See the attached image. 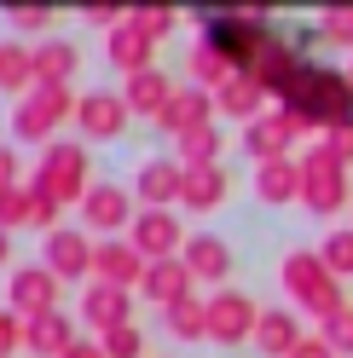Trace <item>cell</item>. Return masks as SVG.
Listing matches in <instances>:
<instances>
[{
	"label": "cell",
	"mask_w": 353,
	"mask_h": 358,
	"mask_svg": "<svg viewBox=\"0 0 353 358\" xmlns=\"http://www.w3.org/2000/svg\"><path fill=\"white\" fill-rule=\"evenodd\" d=\"M191 283H197V278L186 272V260H157V266L145 272L139 289H145V301H151V306H162V312H168V306H180V301L191 295Z\"/></svg>",
	"instance_id": "obj_22"
},
{
	"label": "cell",
	"mask_w": 353,
	"mask_h": 358,
	"mask_svg": "<svg viewBox=\"0 0 353 358\" xmlns=\"http://www.w3.org/2000/svg\"><path fill=\"white\" fill-rule=\"evenodd\" d=\"M127 17H134V24H139L151 41H162L174 24H180V12H174V6H127Z\"/></svg>",
	"instance_id": "obj_33"
},
{
	"label": "cell",
	"mask_w": 353,
	"mask_h": 358,
	"mask_svg": "<svg viewBox=\"0 0 353 358\" xmlns=\"http://www.w3.org/2000/svg\"><path fill=\"white\" fill-rule=\"evenodd\" d=\"M81 318L93 324L99 335H110V329L134 324V301H127V289H116V283L87 278V289H81Z\"/></svg>",
	"instance_id": "obj_13"
},
{
	"label": "cell",
	"mask_w": 353,
	"mask_h": 358,
	"mask_svg": "<svg viewBox=\"0 0 353 358\" xmlns=\"http://www.w3.org/2000/svg\"><path fill=\"white\" fill-rule=\"evenodd\" d=\"M81 220L93 226L104 243L116 237V231H127L139 220V208H134V191L127 185H116V179H93V191H87V203H81Z\"/></svg>",
	"instance_id": "obj_6"
},
{
	"label": "cell",
	"mask_w": 353,
	"mask_h": 358,
	"mask_svg": "<svg viewBox=\"0 0 353 358\" xmlns=\"http://www.w3.org/2000/svg\"><path fill=\"white\" fill-rule=\"evenodd\" d=\"M24 347L41 358H64L76 347V324L64 312H47V318H24Z\"/></svg>",
	"instance_id": "obj_24"
},
{
	"label": "cell",
	"mask_w": 353,
	"mask_h": 358,
	"mask_svg": "<svg viewBox=\"0 0 353 358\" xmlns=\"http://www.w3.org/2000/svg\"><path fill=\"white\" fill-rule=\"evenodd\" d=\"M12 185H18V150L0 145V191H12Z\"/></svg>",
	"instance_id": "obj_39"
},
{
	"label": "cell",
	"mask_w": 353,
	"mask_h": 358,
	"mask_svg": "<svg viewBox=\"0 0 353 358\" xmlns=\"http://www.w3.org/2000/svg\"><path fill=\"white\" fill-rule=\"evenodd\" d=\"M284 104L290 110H301L313 127H342V122H353V81H347V70H330V64H296V76H290V87H284Z\"/></svg>",
	"instance_id": "obj_1"
},
{
	"label": "cell",
	"mask_w": 353,
	"mask_h": 358,
	"mask_svg": "<svg viewBox=\"0 0 353 358\" xmlns=\"http://www.w3.org/2000/svg\"><path fill=\"white\" fill-rule=\"evenodd\" d=\"M35 191L53 196V203H87V191H93V179H87V145L76 139H53L41 150V168H35Z\"/></svg>",
	"instance_id": "obj_3"
},
{
	"label": "cell",
	"mask_w": 353,
	"mask_h": 358,
	"mask_svg": "<svg viewBox=\"0 0 353 358\" xmlns=\"http://www.w3.org/2000/svg\"><path fill=\"white\" fill-rule=\"evenodd\" d=\"M319 260H324L336 278H353V231H324V249H319Z\"/></svg>",
	"instance_id": "obj_32"
},
{
	"label": "cell",
	"mask_w": 353,
	"mask_h": 358,
	"mask_svg": "<svg viewBox=\"0 0 353 358\" xmlns=\"http://www.w3.org/2000/svg\"><path fill=\"white\" fill-rule=\"evenodd\" d=\"M151 47H157V41H151L134 17H122L116 29H110V41H104V52H110V64H116L122 76H139V70H157V64H151Z\"/></svg>",
	"instance_id": "obj_17"
},
{
	"label": "cell",
	"mask_w": 353,
	"mask_h": 358,
	"mask_svg": "<svg viewBox=\"0 0 353 358\" xmlns=\"http://www.w3.org/2000/svg\"><path fill=\"white\" fill-rule=\"evenodd\" d=\"M0 318H6V306H0Z\"/></svg>",
	"instance_id": "obj_46"
},
{
	"label": "cell",
	"mask_w": 353,
	"mask_h": 358,
	"mask_svg": "<svg viewBox=\"0 0 353 358\" xmlns=\"http://www.w3.org/2000/svg\"><path fill=\"white\" fill-rule=\"evenodd\" d=\"M122 99H127L134 116H151V122H157L162 110H168V99H174V81H168L162 70H139V76L122 81Z\"/></svg>",
	"instance_id": "obj_23"
},
{
	"label": "cell",
	"mask_w": 353,
	"mask_h": 358,
	"mask_svg": "<svg viewBox=\"0 0 353 358\" xmlns=\"http://www.w3.org/2000/svg\"><path fill=\"white\" fill-rule=\"evenodd\" d=\"M324 347L336 352V358H342V352H353V306H342L336 318H324Z\"/></svg>",
	"instance_id": "obj_35"
},
{
	"label": "cell",
	"mask_w": 353,
	"mask_h": 358,
	"mask_svg": "<svg viewBox=\"0 0 353 358\" xmlns=\"http://www.w3.org/2000/svg\"><path fill=\"white\" fill-rule=\"evenodd\" d=\"M186 272H191V278H203V283H220V278L232 272V243H226V237H214V231L186 237Z\"/></svg>",
	"instance_id": "obj_20"
},
{
	"label": "cell",
	"mask_w": 353,
	"mask_h": 358,
	"mask_svg": "<svg viewBox=\"0 0 353 358\" xmlns=\"http://www.w3.org/2000/svg\"><path fill=\"white\" fill-rule=\"evenodd\" d=\"M290 358H336V352L324 347V335H307V341H301V347H296Z\"/></svg>",
	"instance_id": "obj_42"
},
{
	"label": "cell",
	"mask_w": 353,
	"mask_h": 358,
	"mask_svg": "<svg viewBox=\"0 0 353 358\" xmlns=\"http://www.w3.org/2000/svg\"><path fill=\"white\" fill-rule=\"evenodd\" d=\"M278 283H284V295H290L301 312H313L319 324L336 318V312L347 306L342 278L319 260V249H290V255H284V266H278Z\"/></svg>",
	"instance_id": "obj_2"
},
{
	"label": "cell",
	"mask_w": 353,
	"mask_h": 358,
	"mask_svg": "<svg viewBox=\"0 0 353 358\" xmlns=\"http://www.w3.org/2000/svg\"><path fill=\"white\" fill-rule=\"evenodd\" d=\"M53 220H58V203H53V196H41V191H35V226H41V231H58Z\"/></svg>",
	"instance_id": "obj_41"
},
{
	"label": "cell",
	"mask_w": 353,
	"mask_h": 358,
	"mask_svg": "<svg viewBox=\"0 0 353 358\" xmlns=\"http://www.w3.org/2000/svg\"><path fill=\"white\" fill-rule=\"evenodd\" d=\"M6 17L18 29H53V6H12Z\"/></svg>",
	"instance_id": "obj_38"
},
{
	"label": "cell",
	"mask_w": 353,
	"mask_h": 358,
	"mask_svg": "<svg viewBox=\"0 0 353 358\" xmlns=\"http://www.w3.org/2000/svg\"><path fill=\"white\" fill-rule=\"evenodd\" d=\"M99 347H104V358H145V352H151V347H145V329H139V324H122V329L99 335Z\"/></svg>",
	"instance_id": "obj_31"
},
{
	"label": "cell",
	"mask_w": 353,
	"mask_h": 358,
	"mask_svg": "<svg viewBox=\"0 0 353 358\" xmlns=\"http://www.w3.org/2000/svg\"><path fill=\"white\" fill-rule=\"evenodd\" d=\"M255 329H261V306H255L249 295L220 289V295L209 301V341L237 347V341H255Z\"/></svg>",
	"instance_id": "obj_8"
},
{
	"label": "cell",
	"mask_w": 353,
	"mask_h": 358,
	"mask_svg": "<svg viewBox=\"0 0 353 358\" xmlns=\"http://www.w3.org/2000/svg\"><path fill=\"white\" fill-rule=\"evenodd\" d=\"M255 196H261L267 208H284V203H296V196H301V162H296V156L261 162V168H255Z\"/></svg>",
	"instance_id": "obj_19"
},
{
	"label": "cell",
	"mask_w": 353,
	"mask_h": 358,
	"mask_svg": "<svg viewBox=\"0 0 353 358\" xmlns=\"http://www.w3.org/2000/svg\"><path fill=\"white\" fill-rule=\"evenodd\" d=\"M29 81H35V47L0 41V93H24Z\"/></svg>",
	"instance_id": "obj_27"
},
{
	"label": "cell",
	"mask_w": 353,
	"mask_h": 358,
	"mask_svg": "<svg viewBox=\"0 0 353 358\" xmlns=\"http://www.w3.org/2000/svg\"><path fill=\"white\" fill-rule=\"evenodd\" d=\"M319 29H324L330 47H353V6H324Z\"/></svg>",
	"instance_id": "obj_34"
},
{
	"label": "cell",
	"mask_w": 353,
	"mask_h": 358,
	"mask_svg": "<svg viewBox=\"0 0 353 358\" xmlns=\"http://www.w3.org/2000/svg\"><path fill=\"white\" fill-rule=\"evenodd\" d=\"M330 156H336V162H353V122H342V127H330L324 139H319Z\"/></svg>",
	"instance_id": "obj_36"
},
{
	"label": "cell",
	"mask_w": 353,
	"mask_h": 358,
	"mask_svg": "<svg viewBox=\"0 0 353 358\" xmlns=\"http://www.w3.org/2000/svg\"><path fill=\"white\" fill-rule=\"evenodd\" d=\"M220 150H226L220 127H197V133H180V139H174V162L180 168H220Z\"/></svg>",
	"instance_id": "obj_26"
},
{
	"label": "cell",
	"mask_w": 353,
	"mask_h": 358,
	"mask_svg": "<svg viewBox=\"0 0 353 358\" xmlns=\"http://www.w3.org/2000/svg\"><path fill=\"white\" fill-rule=\"evenodd\" d=\"M226 196H232L226 168H186V191H180L186 214H214L220 203H226Z\"/></svg>",
	"instance_id": "obj_21"
},
{
	"label": "cell",
	"mask_w": 353,
	"mask_h": 358,
	"mask_svg": "<svg viewBox=\"0 0 353 358\" xmlns=\"http://www.w3.org/2000/svg\"><path fill=\"white\" fill-rule=\"evenodd\" d=\"M162 324H168L174 341H203V335H209V301L186 295L180 306H168V312H162Z\"/></svg>",
	"instance_id": "obj_28"
},
{
	"label": "cell",
	"mask_w": 353,
	"mask_h": 358,
	"mask_svg": "<svg viewBox=\"0 0 353 358\" xmlns=\"http://www.w3.org/2000/svg\"><path fill=\"white\" fill-rule=\"evenodd\" d=\"M127 116H134V110H127V99L122 93H81V104H76V127L81 133H93V139H116V133L127 127Z\"/></svg>",
	"instance_id": "obj_15"
},
{
	"label": "cell",
	"mask_w": 353,
	"mask_h": 358,
	"mask_svg": "<svg viewBox=\"0 0 353 358\" xmlns=\"http://www.w3.org/2000/svg\"><path fill=\"white\" fill-rule=\"evenodd\" d=\"M6 306L18 318H47V312H58V278L47 266H18L6 283Z\"/></svg>",
	"instance_id": "obj_10"
},
{
	"label": "cell",
	"mask_w": 353,
	"mask_h": 358,
	"mask_svg": "<svg viewBox=\"0 0 353 358\" xmlns=\"http://www.w3.org/2000/svg\"><path fill=\"white\" fill-rule=\"evenodd\" d=\"M214 116H226V122H244V127H255L261 116H267V87H261L255 76H232V81L214 93Z\"/></svg>",
	"instance_id": "obj_16"
},
{
	"label": "cell",
	"mask_w": 353,
	"mask_h": 358,
	"mask_svg": "<svg viewBox=\"0 0 353 358\" xmlns=\"http://www.w3.org/2000/svg\"><path fill=\"white\" fill-rule=\"evenodd\" d=\"M64 358H104V347H99V341H76Z\"/></svg>",
	"instance_id": "obj_43"
},
{
	"label": "cell",
	"mask_w": 353,
	"mask_h": 358,
	"mask_svg": "<svg viewBox=\"0 0 353 358\" xmlns=\"http://www.w3.org/2000/svg\"><path fill=\"white\" fill-rule=\"evenodd\" d=\"M81 17H87V24H99V29H116V24H122L127 12H116V6H87Z\"/></svg>",
	"instance_id": "obj_40"
},
{
	"label": "cell",
	"mask_w": 353,
	"mask_h": 358,
	"mask_svg": "<svg viewBox=\"0 0 353 358\" xmlns=\"http://www.w3.org/2000/svg\"><path fill=\"white\" fill-rule=\"evenodd\" d=\"M127 243L157 266V260H174L186 249V226H180V214H168V208H145L134 226H127Z\"/></svg>",
	"instance_id": "obj_9"
},
{
	"label": "cell",
	"mask_w": 353,
	"mask_h": 358,
	"mask_svg": "<svg viewBox=\"0 0 353 358\" xmlns=\"http://www.w3.org/2000/svg\"><path fill=\"white\" fill-rule=\"evenodd\" d=\"M18 347H24V318L6 306V318H0V358H12Z\"/></svg>",
	"instance_id": "obj_37"
},
{
	"label": "cell",
	"mask_w": 353,
	"mask_h": 358,
	"mask_svg": "<svg viewBox=\"0 0 353 358\" xmlns=\"http://www.w3.org/2000/svg\"><path fill=\"white\" fill-rule=\"evenodd\" d=\"M93 249L99 243H87V231L58 226V231H47V243H41V266H47L58 283H76V278H93Z\"/></svg>",
	"instance_id": "obj_7"
},
{
	"label": "cell",
	"mask_w": 353,
	"mask_h": 358,
	"mask_svg": "<svg viewBox=\"0 0 353 358\" xmlns=\"http://www.w3.org/2000/svg\"><path fill=\"white\" fill-rule=\"evenodd\" d=\"M139 203L145 208H174L186 191V168L174 162V156H151V162H139V179H134Z\"/></svg>",
	"instance_id": "obj_14"
},
{
	"label": "cell",
	"mask_w": 353,
	"mask_h": 358,
	"mask_svg": "<svg viewBox=\"0 0 353 358\" xmlns=\"http://www.w3.org/2000/svg\"><path fill=\"white\" fill-rule=\"evenodd\" d=\"M301 341H307V335H301V324H296V312H278V306H267V312H261L255 347L267 352V358H290Z\"/></svg>",
	"instance_id": "obj_25"
},
{
	"label": "cell",
	"mask_w": 353,
	"mask_h": 358,
	"mask_svg": "<svg viewBox=\"0 0 353 358\" xmlns=\"http://www.w3.org/2000/svg\"><path fill=\"white\" fill-rule=\"evenodd\" d=\"M0 260H12V231H0Z\"/></svg>",
	"instance_id": "obj_44"
},
{
	"label": "cell",
	"mask_w": 353,
	"mask_h": 358,
	"mask_svg": "<svg viewBox=\"0 0 353 358\" xmlns=\"http://www.w3.org/2000/svg\"><path fill=\"white\" fill-rule=\"evenodd\" d=\"M145 272H151V260H145L127 237H110V243H99V249H93V278H99V283L134 289V283H145Z\"/></svg>",
	"instance_id": "obj_12"
},
{
	"label": "cell",
	"mask_w": 353,
	"mask_h": 358,
	"mask_svg": "<svg viewBox=\"0 0 353 358\" xmlns=\"http://www.w3.org/2000/svg\"><path fill=\"white\" fill-rule=\"evenodd\" d=\"M81 70V47L64 35H47L35 47V87H70V76Z\"/></svg>",
	"instance_id": "obj_18"
},
{
	"label": "cell",
	"mask_w": 353,
	"mask_h": 358,
	"mask_svg": "<svg viewBox=\"0 0 353 358\" xmlns=\"http://www.w3.org/2000/svg\"><path fill=\"white\" fill-rule=\"evenodd\" d=\"M347 162H336L324 145H313L301 156V203H307V214H336V208H347Z\"/></svg>",
	"instance_id": "obj_5"
},
{
	"label": "cell",
	"mask_w": 353,
	"mask_h": 358,
	"mask_svg": "<svg viewBox=\"0 0 353 358\" xmlns=\"http://www.w3.org/2000/svg\"><path fill=\"white\" fill-rule=\"evenodd\" d=\"M18 226H35V185L0 191V231H18Z\"/></svg>",
	"instance_id": "obj_30"
},
{
	"label": "cell",
	"mask_w": 353,
	"mask_h": 358,
	"mask_svg": "<svg viewBox=\"0 0 353 358\" xmlns=\"http://www.w3.org/2000/svg\"><path fill=\"white\" fill-rule=\"evenodd\" d=\"M157 127L168 133V139H180V133H197V127H214V93L209 87H174V99H168V110L157 116Z\"/></svg>",
	"instance_id": "obj_11"
},
{
	"label": "cell",
	"mask_w": 353,
	"mask_h": 358,
	"mask_svg": "<svg viewBox=\"0 0 353 358\" xmlns=\"http://www.w3.org/2000/svg\"><path fill=\"white\" fill-rule=\"evenodd\" d=\"M186 70L197 76V87H209V93H220V87H226V81L237 76L232 64H226V58H220V52L209 47V41H197V47L186 52Z\"/></svg>",
	"instance_id": "obj_29"
},
{
	"label": "cell",
	"mask_w": 353,
	"mask_h": 358,
	"mask_svg": "<svg viewBox=\"0 0 353 358\" xmlns=\"http://www.w3.org/2000/svg\"><path fill=\"white\" fill-rule=\"evenodd\" d=\"M347 81H353V64H347Z\"/></svg>",
	"instance_id": "obj_45"
},
{
	"label": "cell",
	"mask_w": 353,
	"mask_h": 358,
	"mask_svg": "<svg viewBox=\"0 0 353 358\" xmlns=\"http://www.w3.org/2000/svg\"><path fill=\"white\" fill-rule=\"evenodd\" d=\"M76 104H81V99L70 93V87H35L29 99H18V110H12V133H18L24 145H41V150H47V145H53V127L70 122Z\"/></svg>",
	"instance_id": "obj_4"
}]
</instances>
